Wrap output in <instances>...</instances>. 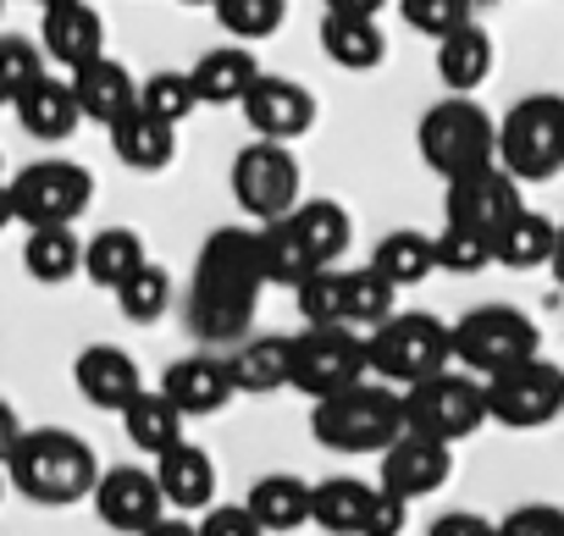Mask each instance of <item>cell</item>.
Wrapping results in <instances>:
<instances>
[{
    "label": "cell",
    "mask_w": 564,
    "mask_h": 536,
    "mask_svg": "<svg viewBox=\"0 0 564 536\" xmlns=\"http://www.w3.org/2000/svg\"><path fill=\"white\" fill-rule=\"evenodd\" d=\"M260 232L243 227H221L205 238L199 260H194V288H188V332L210 338V343H238L254 321L260 305Z\"/></svg>",
    "instance_id": "6da1fadb"
},
{
    "label": "cell",
    "mask_w": 564,
    "mask_h": 536,
    "mask_svg": "<svg viewBox=\"0 0 564 536\" xmlns=\"http://www.w3.org/2000/svg\"><path fill=\"white\" fill-rule=\"evenodd\" d=\"M7 475L12 486L29 497V503H45V508H67V503H84L100 481V459L95 448L78 437V431H62V426H40V431H23L18 448L7 453Z\"/></svg>",
    "instance_id": "7a4b0ae2"
},
{
    "label": "cell",
    "mask_w": 564,
    "mask_h": 536,
    "mask_svg": "<svg viewBox=\"0 0 564 536\" xmlns=\"http://www.w3.org/2000/svg\"><path fill=\"white\" fill-rule=\"evenodd\" d=\"M399 431H410V415L404 387L393 382H355L344 393L316 398L311 409V437L327 453H382Z\"/></svg>",
    "instance_id": "3957f363"
},
{
    "label": "cell",
    "mask_w": 564,
    "mask_h": 536,
    "mask_svg": "<svg viewBox=\"0 0 564 536\" xmlns=\"http://www.w3.org/2000/svg\"><path fill=\"white\" fill-rule=\"evenodd\" d=\"M415 150H421L426 172H437L448 183L459 172H476V166L498 161V122L470 95H448V100L426 106V117L415 128Z\"/></svg>",
    "instance_id": "277c9868"
},
{
    "label": "cell",
    "mask_w": 564,
    "mask_h": 536,
    "mask_svg": "<svg viewBox=\"0 0 564 536\" xmlns=\"http://www.w3.org/2000/svg\"><path fill=\"white\" fill-rule=\"evenodd\" d=\"M366 343H371V376L393 387H415L454 365V327L426 310H393L366 332Z\"/></svg>",
    "instance_id": "5b68a950"
},
{
    "label": "cell",
    "mask_w": 564,
    "mask_h": 536,
    "mask_svg": "<svg viewBox=\"0 0 564 536\" xmlns=\"http://www.w3.org/2000/svg\"><path fill=\"white\" fill-rule=\"evenodd\" d=\"M498 161L520 183H553L564 172V95H525L498 122Z\"/></svg>",
    "instance_id": "8992f818"
},
{
    "label": "cell",
    "mask_w": 564,
    "mask_h": 536,
    "mask_svg": "<svg viewBox=\"0 0 564 536\" xmlns=\"http://www.w3.org/2000/svg\"><path fill=\"white\" fill-rule=\"evenodd\" d=\"M531 354H542V332L514 305H476L454 321V365L476 376H498Z\"/></svg>",
    "instance_id": "52a82bcc"
},
{
    "label": "cell",
    "mask_w": 564,
    "mask_h": 536,
    "mask_svg": "<svg viewBox=\"0 0 564 536\" xmlns=\"http://www.w3.org/2000/svg\"><path fill=\"white\" fill-rule=\"evenodd\" d=\"M232 199L249 221H276L289 216L305 194H300V161L282 139H249L232 155Z\"/></svg>",
    "instance_id": "ba28073f"
},
{
    "label": "cell",
    "mask_w": 564,
    "mask_h": 536,
    "mask_svg": "<svg viewBox=\"0 0 564 536\" xmlns=\"http://www.w3.org/2000/svg\"><path fill=\"white\" fill-rule=\"evenodd\" d=\"M404 415H410V431H426V437H443V442H465L470 431H481L492 420L487 382H476V371L470 376L437 371V376L404 387Z\"/></svg>",
    "instance_id": "9c48e42d"
},
{
    "label": "cell",
    "mask_w": 564,
    "mask_h": 536,
    "mask_svg": "<svg viewBox=\"0 0 564 536\" xmlns=\"http://www.w3.org/2000/svg\"><path fill=\"white\" fill-rule=\"evenodd\" d=\"M371 376V343L366 332H349V327H311L294 338V393H305L311 404L327 398V393H344L355 382Z\"/></svg>",
    "instance_id": "30bf717a"
},
{
    "label": "cell",
    "mask_w": 564,
    "mask_h": 536,
    "mask_svg": "<svg viewBox=\"0 0 564 536\" xmlns=\"http://www.w3.org/2000/svg\"><path fill=\"white\" fill-rule=\"evenodd\" d=\"M481 382H487L492 420L509 431H536V426H553L564 415V371L542 354H531L498 376H481Z\"/></svg>",
    "instance_id": "8fae6325"
},
{
    "label": "cell",
    "mask_w": 564,
    "mask_h": 536,
    "mask_svg": "<svg viewBox=\"0 0 564 536\" xmlns=\"http://www.w3.org/2000/svg\"><path fill=\"white\" fill-rule=\"evenodd\" d=\"M95 199V177L78 161H34L12 177V205L23 227H73Z\"/></svg>",
    "instance_id": "7c38bea8"
},
{
    "label": "cell",
    "mask_w": 564,
    "mask_h": 536,
    "mask_svg": "<svg viewBox=\"0 0 564 536\" xmlns=\"http://www.w3.org/2000/svg\"><path fill=\"white\" fill-rule=\"evenodd\" d=\"M311 525L333 530V536H399L404 530V497L388 492L382 481H355V475H333L316 481V514Z\"/></svg>",
    "instance_id": "4fadbf2b"
},
{
    "label": "cell",
    "mask_w": 564,
    "mask_h": 536,
    "mask_svg": "<svg viewBox=\"0 0 564 536\" xmlns=\"http://www.w3.org/2000/svg\"><path fill=\"white\" fill-rule=\"evenodd\" d=\"M89 503H95L100 525H106V530H122V536H150V530L172 514V503H166L155 470H139V464L100 470Z\"/></svg>",
    "instance_id": "5bb4252c"
},
{
    "label": "cell",
    "mask_w": 564,
    "mask_h": 536,
    "mask_svg": "<svg viewBox=\"0 0 564 536\" xmlns=\"http://www.w3.org/2000/svg\"><path fill=\"white\" fill-rule=\"evenodd\" d=\"M520 205H525V199H520V177H514L503 161H487V166H476V172L448 177V199H443V210H448L454 227H470V232H487V238H498V227H503Z\"/></svg>",
    "instance_id": "9a60e30c"
},
{
    "label": "cell",
    "mask_w": 564,
    "mask_h": 536,
    "mask_svg": "<svg viewBox=\"0 0 564 536\" xmlns=\"http://www.w3.org/2000/svg\"><path fill=\"white\" fill-rule=\"evenodd\" d=\"M377 459H382V486L399 492L404 503L410 497H432L454 475V442L426 437V431H399Z\"/></svg>",
    "instance_id": "2e32d148"
},
{
    "label": "cell",
    "mask_w": 564,
    "mask_h": 536,
    "mask_svg": "<svg viewBox=\"0 0 564 536\" xmlns=\"http://www.w3.org/2000/svg\"><path fill=\"white\" fill-rule=\"evenodd\" d=\"M238 111H243L249 133L282 139V144H294V139H305L316 128V95L305 84H294V78H271V73L254 78V89L243 95Z\"/></svg>",
    "instance_id": "e0dca14e"
},
{
    "label": "cell",
    "mask_w": 564,
    "mask_h": 536,
    "mask_svg": "<svg viewBox=\"0 0 564 536\" xmlns=\"http://www.w3.org/2000/svg\"><path fill=\"white\" fill-rule=\"evenodd\" d=\"M73 387L84 404L106 409V415H122L133 393H144V376H139V360L117 343H89L78 360H73Z\"/></svg>",
    "instance_id": "ac0fdd59"
},
{
    "label": "cell",
    "mask_w": 564,
    "mask_h": 536,
    "mask_svg": "<svg viewBox=\"0 0 564 536\" xmlns=\"http://www.w3.org/2000/svg\"><path fill=\"white\" fill-rule=\"evenodd\" d=\"M12 111H18V128H23L29 139H40V144H67V139L89 122L84 106H78L73 78L62 84V78H51V73H40V78L12 100Z\"/></svg>",
    "instance_id": "d6986e66"
},
{
    "label": "cell",
    "mask_w": 564,
    "mask_h": 536,
    "mask_svg": "<svg viewBox=\"0 0 564 536\" xmlns=\"http://www.w3.org/2000/svg\"><path fill=\"white\" fill-rule=\"evenodd\" d=\"M40 45L56 67H84L106 56V23L89 0H51L45 23H40Z\"/></svg>",
    "instance_id": "ffe728a7"
},
{
    "label": "cell",
    "mask_w": 564,
    "mask_h": 536,
    "mask_svg": "<svg viewBox=\"0 0 564 536\" xmlns=\"http://www.w3.org/2000/svg\"><path fill=\"white\" fill-rule=\"evenodd\" d=\"M161 387L177 398V409L194 420V415H216L238 398V382H232V365L227 354H183L166 365Z\"/></svg>",
    "instance_id": "44dd1931"
},
{
    "label": "cell",
    "mask_w": 564,
    "mask_h": 536,
    "mask_svg": "<svg viewBox=\"0 0 564 536\" xmlns=\"http://www.w3.org/2000/svg\"><path fill=\"white\" fill-rule=\"evenodd\" d=\"M232 382L238 393L249 398H265V393H282L294 382V338H276V332H254V338H238L232 354Z\"/></svg>",
    "instance_id": "7402d4cb"
},
{
    "label": "cell",
    "mask_w": 564,
    "mask_h": 536,
    "mask_svg": "<svg viewBox=\"0 0 564 536\" xmlns=\"http://www.w3.org/2000/svg\"><path fill=\"white\" fill-rule=\"evenodd\" d=\"M106 133H111V150H117V161H122L128 172H166V166L177 161V128L161 122V117L144 111V106L122 111Z\"/></svg>",
    "instance_id": "603a6c76"
},
{
    "label": "cell",
    "mask_w": 564,
    "mask_h": 536,
    "mask_svg": "<svg viewBox=\"0 0 564 536\" xmlns=\"http://www.w3.org/2000/svg\"><path fill=\"white\" fill-rule=\"evenodd\" d=\"M155 481L166 492L172 508H210L216 503V459L199 448V442H172L166 453H155Z\"/></svg>",
    "instance_id": "cb8c5ba5"
},
{
    "label": "cell",
    "mask_w": 564,
    "mask_h": 536,
    "mask_svg": "<svg viewBox=\"0 0 564 536\" xmlns=\"http://www.w3.org/2000/svg\"><path fill=\"white\" fill-rule=\"evenodd\" d=\"M73 89H78L84 117L100 122V128H111L122 111L139 106V78H133L122 62H111V56H95V62L73 67Z\"/></svg>",
    "instance_id": "d4e9b609"
},
{
    "label": "cell",
    "mask_w": 564,
    "mask_h": 536,
    "mask_svg": "<svg viewBox=\"0 0 564 536\" xmlns=\"http://www.w3.org/2000/svg\"><path fill=\"white\" fill-rule=\"evenodd\" d=\"M188 73H194V89H199L205 106H243V95L260 78V62H254V51L243 40H232V45L205 51Z\"/></svg>",
    "instance_id": "484cf974"
},
{
    "label": "cell",
    "mask_w": 564,
    "mask_h": 536,
    "mask_svg": "<svg viewBox=\"0 0 564 536\" xmlns=\"http://www.w3.org/2000/svg\"><path fill=\"white\" fill-rule=\"evenodd\" d=\"M322 56L344 73H371L388 56V34L377 29V18H355V12H327L322 18Z\"/></svg>",
    "instance_id": "4316f807"
},
{
    "label": "cell",
    "mask_w": 564,
    "mask_h": 536,
    "mask_svg": "<svg viewBox=\"0 0 564 536\" xmlns=\"http://www.w3.org/2000/svg\"><path fill=\"white\" fill-rule=\"evenodd\" d=\"M492 34L481 23H465L448 40H437V78L448 84V95H476L492 78Z\"/></svg>",
    "instance_id": "83f0119b"
},
{
    "label": "cell",
    "mask_w": 564,
    "mask_h": 536,
    "mask_svg": "<svg viewBox=\"0 0 564 536\" xmlns=\"http://www.w3.org/2000/svg\"><path fill=\"white\" fill-rule=\"evenodd\" d=\"M183 409H177V398L166 393V387H144V393H133L128 398V409H122V431H128V442L139 448V453H166L172 442H183Z\"/></svg>",
    "instance_id": "f1b7e54d"
},
{
    "label": "cell",
    "mask_w": 564,
    "mask_h": 536,
    "mask_svg": "<svg viewBox=\"0 0 564 536\" xmlns=\"http://www.w3.org/2000/svg\"><path fill=\"white\" fill-rule=\"evenodd\" d=\"M243 503L254 508V519L265 530H300L316 514V486L300 481V475H289V470H276V475H260Z\"/></svg>",
    "instance_id": "f546056e"
},
{
    "label": "cell",
    "mask_w": 564,
    "mask_h": 536,
    "mask_svg": "<svg viewBox=\"0 0 564 536\" xmlns=\"http://www.w3.org/2000/svg\"><path fill=\"white\" fill-rule=\"evenodd\" d=\"M553 243H558V221H547L542 210H514L498 238H492V260L503 265V272H536V265L553 260Z\"/></svg>",
    "instance_id": "4dcf8cb0"
},
{
    "label": "cell",
    "mask_w": 564,
    "mask_h": 536,
    "mask_svg": "<svg viewBox=\"0 0 564 536\" xmlns=\"http://www.w3.org/2000/svg\"><path fill=\"white\" fill-rule=\"evenodd\" d=\"M23 272L45 288H62L84 272V238L73 227H29L23 238Z\"/></svg>",
    "instance_id": "1f68e13d"
},
{
    "label": "cell",
    "mask_w": 564,
    "mask_h": 536,
    "mask_svg": "<svg viewBox=\"0 0 564 536\" xmlns=\"http://www.w3.org/2000/svg\"><path fill=\"white\" fill-rule=\"evenodd\" d=\"M371 265L393 283V288H415L437 272V232H421V227H393L377 249H371Z\"/></svg>",
    "instance_id": "d6a6232c"
},
{
    "label": "cell",
    "mask_w": 564,
    "mask_h": 536,
    "mask_svg": "<svg viewBox=\"0 0 564 536\" xmlns=\"http://www.w3.org/2000/svg\"><path fill=\"white\" fill-rule=\"evenodd\" d=\"M150 254H144V238L133 232V227H106V232H95L89 243H84V277L95 283V288H122L139 265H144Z\"/></svg>",
    "instance_id": "836d02e7"
},
{
    "label": "cell",
    "mask_w": 564,
    "mask_h": 536,
    "mask_svg": "<svg viewBox=\"0 0 564 536\" xmlns=\"http://www.w3.org/2000/svg\"><path fill=\"white\" fill-rule=\"evenodd\" d=\"M260 265H265V283H282V288H300L311 272H316V254L305 249L300 227L289 216H276V221H260Z\"/></svg>",
    "instance_id": "e575fe53"
},
{
    "label": "cell",
    "mask_w": 564,
    "mask_h": 536,
    "mask_svg": "<svg viewBox=\"0 0 564 536\" xmlns=\"http://www.w3.org/2000/svg\"><path fill=\"white\" fill-rule=\"evenodd\" d=\"M289 221L300 227V238H305V249L316 254V265H338V254H344L349 238H355V221H349V210H344L338 199H300V205L289 210Z\"/></svg>",
    "instance_id": "d590c367"
},
{
    "label": "cell",
    "mask_w": 564,
    "mask_h": 536,
    "mask_svg": "<svg viewBox=\"0 0 564 536\" xmlns=\"http://www.w3.org/2000/svg\"><path fill=\"white\" fill-rule=\"evenodd\" d=\"M294 305H300L305 327H355L349 321V272H338V265H316L294 288Z\"/></svg>",
    "instance_id": "8d00e7d4"
},
{
    "label": "cell",
    "mask_w": 564,
    "mask_h": 536,
    "mask_svg": "<svg viewBox=\"0 0 564 536\" xmlns=\"http://www.w3.org/2000/svg\"><path fill=\"white\" fill-rule=\"evenodd\" d=\"M117 310L133 327H155L172 310V272H166V265H155V260H144L139 272L117 288Z\"/></svg>",
    "instance_id": "74e56055"
},
{
    "label": "cell",
    "mask_w": 564,
    "mask_h": 536,
    "mask_svg": "<svg viewBox=\"0 0 564 536\" xmlns=\"http://www.w3.org/2000/svg\"><path fill=\"white\" fill-rule=\"evenodd\" d=\"M282 18H289V0H216V23L243 45L271 40L282 29Z\"/></svg>",
    "instance_id": "f35d334b"
},
{
    "label": "cell",
    "mask_w": 564,
    "mask_h": 536,
    "mask_svg": "<svg viewBox=\"0 0 564 536\" xmlns=\"http://www.w3.org/2000/svg\"><path fill=\"white\" fill-rule=\"evenodd\" d=\"M139 106H144V111H155L161 122L183 128L205 100H199V89H194V73H155V78H144V84H139Z\"/></svg>",
    "instance_id": "ab89813d"
},
{
    "label": "cell",
    "mask_w": 564,
    "mask_h": 536,
    "mask_svg": "<svg viewBox=\"0 0 564 536\" xmlns=\"http://www.w3.org/2000/svg\"><path fill=\"white\" fill-rule=\"evenodd\" d=\"M487 265H498V260H492V238H487V232H470V227L443 221V232H437V272L476 277V272H487Z\"/></svg>",
    "instance_id": "60d3db41"
},
{
    "label": "cell",
    "mask_w": 564,
    "mask_h": 536,
    "mask_svg": "<svg viewBox=\"0 0 564 536\" xmlns=\"http://www.w3.org/2000/svg\"><path fill=\"white\" fill-rule=\"evenodd\" d=\"M393 299H399V288L377 272L371 260L349 272V321H355V327L371 332L377 321H388V316H393Z\"/></svg>",
    "instance_id": "b9f144b4"
},
{
    "label": "cell",
    "mask_w": 564,
    "mask_h": 536,
    "mask_svg": "<svg viewBox=\"0 0 564 536\" xmlns=\"http://www.w3.org/2000/svg\"><path fill=\"white\" fill-rule=\"evenodd\" d=\"M399 12H404V23L421 34V40H448L454 29H465L470 23V12H476V0H399Z\"/></svg>",
    "instance_id": "7bdbcfd3"
},
{
    "label": "cell",
    "mask_w": 564,
    "mask_h": 536,
    "mask_svg": "<svg viewBox=\"0 0 564 536\" xmlns=\"http://www.w3.org/2000/svg\"><path fill=\"white\" fill-rule=\"evenodd\" d=\"M0 73H7V89H12V100L45 73V56H40V45L34 40H18V34H0Z\"/></svg>",
    "instance_id": "ee69618b"
},
{
    "label": "cell",
    "mask_w": 564,
    "mask_h": 536,
    "mask_svg": "<svg viewBox=\"0 0 564 536\" xmlns=\"http://www.w3.org/2000/svg\"><path fill=\"white\" fill-rule=\"evenodd\" d=\"M503 536H564V508L558 503H520L498 519Z\"/></svg>",
    "instance_id": "f6af8a7d"
},
{
    "label": "cell",
    "mask_w": 564,
    "mask_h": 536,
    "mask_svg": "<svg viewBox=\"0 0 564 536\" xmlns=\"http://www.w3.org/2000/svg\"><path fill=\"white\" fill-rule=\"evenodd\" d=\"M199 536H260L265 525L254 519L249 503H216V508H199Z\"/></svg>",
    "instance_id": "bcb514c9"
},
{
    "label": "cell",
    "mask_w": 564,
    "mask_h": 536,
    "mask_svg": "<svg viewBox=\"0 0 564 536\" xmlns=\"http://www.w3.org/2000/svg\"><path fill=\"white\" fill-rule=\"evenodd\" d=\"M432 536H492V525L481 514H443L432 525Z\"/></svg>",
    "instance_id": "7dc6e473"
},
{
    "label": "cell",
    "mask_w": 564,
    "mask_h": 536,
    "mask_svg": "<svg viewBox=\"0 0 564 536\" xmlns=\"http://www.w3.org/2000/svg\"><path fill=\"white\" fill-rule=\"evenodd\" d=\"M18 437H23V420H18V409L0 398V464H7V453L18 448Z\"/></svg>",
    "instance_id": "c3c4849f"
},
{
    "label": "cell",
    "mask_w": 564,
    "mask_h": 536,
    "mask_svg": "<svg viewBox=\"0 0 564 536\" xmlns=\"http://www.w3.org/2000/svg\"><path fill=\"white\" fill-rule=\"evenodd\" d=\"M388 0H327V12H355V18H382Z\"/></svg>",
    "instance_id": "681fc988"
},
{
    "label": "cell",
    "mask_w": 564,
    "mask_h": 536,
    "mask_svg": "<svg viewBox=\"0 0 564 536\" xmlns=\"http://www.w3.org/2000/svg\"><path fill=\"white\" fill-rule=\"evenodd\" d=\"M18 221V205H12V183H0V232Z\"/></svg>",
    "instance_id": "f907efd6"
},
{
    "label": "cell",
    "mask_w": 564,
    "mask_h": 536,
    "mask_svg": "<svg viewBox=\"0 0 564 536\" xmlns=\"http://www.w3.org/2000/svg\"><path fill=\"white\" fill-rule=\"evenodd\" d=\"M547 272H553V283L564 288V221H558V243H553V260H547Z\"/></svg>",
    "instance_id": "816d5d0a"
},
{
    "label": "cell",
    "mask_w": 564,
    "mask_h": 536,
    "mask_svg": "<svg viewBox=\"0 0 564 536\" xmlns=\"http://www.w3.org/2000/svg\"><path fill=\"white\" fill-rule=\"evenodd\" d=\"M0 106H12V89H7V73H0Z\"/></svg>",
    "instance_id": "f5cc1de1"
},
{
    "label": "cell",
    "mask_w": 564,
    "mask_h": 536,
    "mask_svg": "<svg viewBox=\"0 0 564 536\" xmlns=\"http://www.w3.org/2000/svg\"><path fill=\"white\" fill-rule=\"evenodd\" d=\"M177 7H216V0H177Z\"/></svg>",
    "instance_id": "db71d44e"
},
{
    "label": "cell",
    "mask_w": 564,
    "mask_h": 536,
    "mask_svg": "<svg viewBox=\"0 0 564 536\" xmlns=\"http://www.w3.org/2000/svg\"><path fill=\"white\" fill-rule=\"evenodd\" d=\"M7 481H12V475H0V497H7Z\"/></svg>",
    "instance_id": "11a10c76"
},
{
    "label": "cell",
    "mask_w": 564,
    "mask_h": 536,
    "mask_svg": "<svg viewBox=\"0 0 564 536\" xmlns=\"http://www.w3.org/2000/svg\"><path fill=\"white\" fill-rule=\"evenodd\" d=\"M0 183H7V166H0Z\"/></svg>",
    "instance_id": "9f6ffc18"
},
{
    "label": "cell",
    "mask_w": 564,
    "mask_h": 536,
    "mask_svg": "<svg viewBox=\"0 0 564 536\" xmlns=\"http://www.w3.org/2000/svg\"><path fill=\"white\" fill-rule=\"evenodd\" d=\"M40 7H51V0H40Z\"/></svg>",
    "instance_id": "6f0895ef"
},
{
    "label": "cell",
    "mask_w": 564,
    "mask_h": 536,
    "mask_svg": "<svg viewBox=\"0 0 564 536\" xmlns=\"http://www.w3.org/2000/svg\"><path fill=\"white\" fill-rule=\"evenodd\" d=\"M0 7H7V0H0Z\"/></svg>",
    "instance_id": "680465c9"
}]
</instances>
